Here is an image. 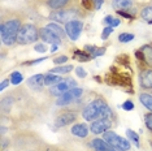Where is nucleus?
<instances>
[{"label":"nucleus","instance_id":"cd10ccee","mask_svg":"<svg viewBox=\"0 0 152 151\" xmlns=\"http://www.w3.org/2000/svg\"><path fill=\"white\" fill-rule=\"evenodd\" d=\"M113 33V27L110 26H107L104 30H103V34H102V39H107V38L109 37V34Z\"/></svg>","mask_w":152,"mask_h":151},{"label":"nucleus","instance_id":"79ce46f5","mask_svg":"<svg viewBox=\"0 0 152 151\" xmlns=\"http://www.w3.org/2000/svg\"><path fill=\"white\" fill-rule=\"evenodd\" d=\"M151 147H152V142H151Z\"/></svg>","mask_w":152,"mask_h":151},{"label":"nucleus","instance_id":"72a5a7b5","mask_svg":"<svg viewBox=\"0 0 152 151\" xmlns=\"http://www.w3.org/2000/svg\"><path fill=\"white\" fill-rule=\"evenodd\" d=\"M112 21H113V16H107L105 18H104V21H103V23H105V25H109L110 26Z\"/></svg>","mask_w":152,"mask_h":151},{"label":"nucleus","instance_id":"2f4dec72","mask_svg":"<svg viewBox=\"0 0 152 151\" xmlns=\"http://www.w3.org/2000/svg\"><path fill=\"white\" fill-rule=\"evenodd\" d=\"M65 61H68V57H66V56H58V57H56V59L53 60V63L58 65V64L65 63Z\"/></svg>","mask_w":152,"mask_h":151},{"label":"nucleus","instance_id":"6e6552de","mask_svg":"<svg viewBox=\"0 0 152 151\" xmlns=\"http://www.w3.org/2000/svg\"><path fill=\"white\" fill-rule=\"evenodd\" d=\"M112 126V121L110 119H99L91 122L90 130H91L94 134H102V133L108 132L109 128Z\"/></svg>","mask_w":152,"mask_h":151},{"label":"nucleus","instance_id":"e433bc0d","mask_svg":"<svg viewBox=\"0 0 152 151\" xmlns=\"http://www.w3.org/2000/svg\"><path fill=\"white\" fill-rule=\"evenodd\" d=\"M121 23V21L118 18H113V21H112V23H110V27H117Z\"/></svg>","mask_w":152,"mask_h":151},{"label":"nucleus","instance_id":"b1692460","mask_svg":"<svg viewBox=\"0 0 152 151\" xmlns=\"http://www.w3.org/2000/svg\"><path fill=\"white\" fill-rule=\"evenodd\" d=\"M126 136L129 137V138H130L131 141H133L134 143H135V146H137V147L139 146V136H138L137 133L134 132V130H130V129H127V130H126Z\"/></svg>","mask_w":152,"mask_h":151},{"label":"nucleus","instance_id":"423d86ee","mask_svg":"<svg viewBox=\"0 0 152 151\" xmlns=\"http://www.w3.org/2000/svg\"><path fill=\"white\" fill-rule=\"evenodd\" d=\"M82 29H83V23L78 20H73V21H69L65 23V32H66L68 37L72 40H77L79 34H81Z\"/></svg>","mask_w":152,"mask_h":151},{"label":"nucleus","instance_id":"c85d7f7f","mask_svg":"<svg viewBox=\"0 0 152 151\" xmlns=\"http://www.w3.org/2000/svg\"><path fill=\"white\" fill-rule=\"evenodd\" d=\"M122 108L125 109V111H131V109L134 108V103L130 102V100H127V102H125L122 104Z\"/></svg>","mask_w":152,"mask_h":151},{"label":"nucleus","instance_id":"aec40b11","mask_svg":"<svg viewBox=\"0 0 152 151\" xmlns=\"http://www.w3.org/2000/svg\"><path fill=\"white\" fill-rule=\"evenodd\" d=\"M69 0H48V7L52 9H60L68 4Z\"/></svg>","mask_w":152,"mask_h":151},{"label":"nucleus","instance_id":"f704fd0d","mask_svg":"<svg viewBox=\"0 0 152 151\" xmlns=\"http://www.w3.org/2000/svg\"><path fill=\"white\" fill-rule=\"evenodd\" d=\"M94 1V5L96 9H100V7H102V4L104 3V0H92Z\"/></svg>","mask_w":152,"mask_h":151},{"label":"nucleus","instance_id":"393cba45","mask_svg":"<svg viewBox=\"0 0 152 151\" xmlns=\"http://www.w3.org/2000/svg\"><path fill=\"white\" fill-rule=\"evenodd\" d=\"M134 39V34H130V33H122L120 34L118 37V40L122 43H126V42H130V40Z\"/></svg>","mask_w":152,"mask_h":151},{"label":"nucleus","instance_id":"c9c22d12","mask_svg":"<svg viewBox=\"0 0 152 151\" xmlns=\"http://www.w3.org/2000/svg\"><path fill=\"white\" fill-rule=\"evenodd\" d=\"M104 52H105V48H99L95 51L94 56H102V55H104Z\"/></svg>","mask_w":152,"mask_h":151},{"label":"nucleus","instance_id":"a878e982","mask_svg":"<svg viewBox=\"0 0 152 151\" xmlns=\"http://www.w3.org/2000/svg\"><path fill=\"white\" fill-rule=\"evenodd\" d=\"M75 55H77V57L82 61H88L91 59V56H90L87 52H82V51H75Z\"/></svg>","mask_w":152,"mask_h":151},{"label":"nucleus","instance_id":"4be33fe9","mask_svg":"<svg viewBox=\"0 0 152 151\" xmlns=\"http://www.w3.org/2000/svg\"><path fill=\"white\" fill-rule=\"evenodd\" d=\"M142 18L144 20V21H147L148 23H151L152 25V7H147V8H144L143 11L140 13Z\"/></svg>","mask_w":152,"mask_h":151},{"label":"nucleus","instance_id":"9d476101","mask_svg":"<svg viewBox=\"0 0 152 151\" xmlns=\"http://www.w3.org/2000/svg\"><path fill=\"white\" fill-rule=\"evenodd\" d=\"M74 17H75L74 11H57V12H53L52 15H51V20L57 21V22L66 23L69 21H73Z\"/></svg>","mask_w":152,"mask_h":151},{"label":"nucleus","instance_id":"c756f323","mask_svg":"<svg viewBox=\"0 0 152 151\" xmlns=\"http://www.w3.org/2000/svg\"><path fill=\"white\" fill-rule=\"evenodd\" d=\"M75 72H77V76H78V77H81V78H85L86 76H87L86 70H85V69H82V67L75 68Z\"/></svg>","mask_w":152,"mask_h":151},{"label":"nucleus","instance_id":"bb28decb","mask_svg":"<svg viewBox=\"0 0 152 151\" xmlns=\"http://www.w3.org/2000/svg\"><path fill=\"white\" fill-rule=\"evenodd\" d=\"M144 121H146V126L150 130H152V113H147L144 116Z\"/></svg>","mask_w":152,"mask_h":151},{"label":"nucleus","instance_id":"412c9836","mask_svg":"<svg viewBox=\"0 0 152 151\" xmlns=\"http://www.w3.org/2000/svg\"><path fill=\"white\" fill-rule=\"evenodd\" d=\"M73 70V65H61V67H56L53 69H51V73H60V74H64V73H69V72Z\"/></svg>","mask_w":152,"mask_h":151},{"label":"nucleus","instance_id":"f03ea898","mask_svg":"<svg viewBox=\"0 0 152 151\" xmlns=\"http://www.w3.org/2000/svg\"><path fill=\"white\" fill-rule=\"evenodd\" d=\"M21 29V22L18 20H9L7 22L1 23L0 27V37H1V42L7 46H12L17 42V35Z\"/></svg>","mask_w":152,"mask_h":151},{"label":"nucleus","instance_id":"dca6fc26","mask_svg":"<svg viewBox=\"0 0 152 151\" xmlns=\"http://www.w3.org/2000/svg\"><path fill=\"white\" fill-rule=\"evenodd\" d=\"M64 78H61V76H56L55 73H48L44 76V85L46 86H55V85H57V84H60L61 81H63Z\"/></svg>","mask_w":152,"mask_h":151},{"label":"nucleus","instance_id":"20e7f679","mask_svg":"<svg viewBox=\"0 0 152 151\" xmlns=\"http://www.w3.org/2000/svg\"><path fill=\"white\" fill-rule=\"evenodd\" d=\"M103 139L107 141L113 149H116L117 151H129L130 150V142L126 138H122L118 134H116L112 130L103 133Z\"/></svg>","mask_w":152,"mask_h":151},{"label":"nucleus","instance_id":"2eb2a0df","mask_svg":"<svg viewBox=\"0 0 152 151\" xmlns=\"http://www.w3.org/2000/svg\"><path fill=\"white\" fill-rule=\"evenodd\" d=\"M70 132H72V134L81 137V138H85V137H87V134H88V126L86 124H77V125L72 126Z\"/></svg>","mask_w":152,"mask_h":151},{"label":"nucleus","instance_id":"f8f14e48","mask_svg":"<svg viewBox=\"0 0 152 151\" xmlns=\"http://www.w3.org/2000/svg\"><path fill=\"white\" fill-rule=\"evenodd\" d=\"M91 146H92V149H94L95 151H117L116 149H113V147L110 146L107 141L100 139V138L92 139Z\"/></svg>","mask_w":152,"mask_h":151},{"label":"nucleus","instance_id":"4c0bfd02","mask_svg":"<svg viewBox=\"0 0 152 151\" xmlns=\"http://www.w3.org/2000/svg\"><path fill=\"white\" fill-rule=\"evenodd\" d=\"M82 5H83L86 9H91V5H90V0H82Z\"/></svg>","mask_w":152,"mask_h":151},{"label":"nucleus","instance_id":"a19ab883","mask_svg":"<svg viewBox=\"0 0 152 151\" xmlns=\"http://www.w3.org/2000/svg\"><path fill=\"white\" fill-rule=\"evenodd\" d=\"M56 48H57V46H53L52 48H51V51H52V52H53V51H56Z\"/></svg>","mask_w":152,"mask_h":151},{"label":"nucleus","instance_id":"58836bf2","mask_svg":"<svg viewBox=\"0 0 152 151\" xmlns=\"http://www.w3.org/2000/svg\"><path fill=\"white\" fill-rule=\"evenodd\" d=\"M9 85V80H5V81H3L1 82V85H0V90H4V89L7 87Z\"/></svg>","mask_w":152,"mask_h":151},{"label":"nucleus","instance_id":"a211bd4d","mask_svg":"<svg viewBox=\"0 0 152 151\" xmlns=\"http://www.w3.org/2000/svg\"><path fill=\"white\" fill-rule=\"evenodd\" d=\"M46 27L48 30H51V32H53L55 34H56V35H58L61 38V39H63V38L65 37V30L63 29V27H61L60 25H58V23H55V22H50V23H47L46 25Z\"/></svg>","mask_w":152,"mask_h":151},{"label":"nucleus","instance_id":"39448f33","mask_svg":"<svg viewBox=\"0 0 152 151\" xmlns=\"http://www.w3.org/2000/svg\"><path fill=\"white\" fill-rule=\"evenodd\" d=\"M82 94H83V90H82V89L73 87V89H70L69 91L64 92V94H61L60 97L57 98L56 104L57 106H61V107H63V106H66V104H69V103H72L73 100H75V99L81 98Z\"/></svg>","mask_w":152,"mask_h":151},{"label":"nucleus","instance_id":"7c9ffc66","mask_svg":"<svg viewBox=\"0 0 152 151\" xmlns=\"http://www.w3.org/2000/svg\"><path fill=\"white\" fill-rule=\"evenodd\" d=\"M34 48H35V51H38V52H46L47 51V47H46V44H35V47H34Z\"/></svg>","mask_w":152,"mask_h":151},{"label":"nucleus","instance_id":"7ed1b4c3","mask_svg":"<svg viewBox=\"0 0 152 151\" xmlns=\"http://www.w3.org/2000/svg\"><path fill=\"white\" fill-rule=\"evenodd\" d=\"M39 38V30L33 23H23L20 29V33L17 35V42L20 44H29L34 43Z\"/></svg>","mask_w":152,"mask_h":151},{"label":"nucleus","instance_id":"0eeeda50","mask_svg":"<svg viewBox=\"0 0 152 151\" xmlns=\"http://www.w3.org/2000/svg\"><path fill=\"white\" fill-rule=\"evenodd\" d=\"M75 81L72 80V78H66V80H63L60 82V84L55 85V86H52V89H51V94L55 95V97H60L61 94H64V92L69 91L70 89H73L75 86Z\"/></svg>","mask_w":152,"mask_h":151},{"label":"nucleus","instance_id":"473e14b6","mask_svg":"<svg viewBox=\"0 0 152 151\" xmlns=\"http://www.w3.org/2000/svg\"><path fill=\"white\" fill-rule=\"evenodd\" d=\"M85 50H86V51H88L90 55H91V56H92V55L95 54V51L98 50V48H96L95 46H88V44H87V46H85Z\"/></svg>","mask_w":152,"mask_h":151},{"label":"nucleus","instance_id":"9b49d317","mask_svg":"<svg viewBox=\"0 0 152 151\" xmlns=\"http://www.w3.org/2000/svg\"><path fill=\"white\" fill-rule=\"evenodd\" d=\"M75 115L72 112H66V113H63V115H60L56 119V121H55V124H56L57 128H63V126H66L69 124H72V122L75 121Z\"/></svg>","mask_w":152,"mask_h":151},{"label":"nucleus","instance_id":"6ab92c4d","mask_svg":"<svg viewBox=\"0 0 152 151\" xmlns=\"http://www.w3.org/2000/svg\"><path fill=\"white\" fill-rule=\"evenodd\" d=\"M139 100H140V103H142V104H143L147 109L152 111V95L142 92V94L139 95Z\"/></svg>","mask_w":152,"mask_h":151},{"label":"nucleus","instance_id":"ddd939ff","mask_svg":"<svg viewBox=\"0 0 152 151\" xmlns=\"http://www.w3.org/2000/svg\"><path fill=\"white\" fill-rule=\"evenodd\" d=\"M27 85H29L34 90H42L44 85V74H35L27 80Z\"/></svg>","mask_w":152,"mask_h":151},{"label":"nucleus","instance_id":"5701e85b","mask_svg":"<svg viewBox=\"0 0 152 151\" xmlns=\"http://www.w3.org/2000/svg\"><path fill=\"white\" fill-rule=\"evenodd\" d=\"M22 80H23V77L20 72H13V73L11 74V84H13V85L21 84Z\"/></svg>","mask_w":152,"mask_h":151},{"label":"nucleus","instance_id":"ea45409f","mask_svg":"<svg viewBox=\"0 0 152 151\" xmlns=\"http://www.w3.org/2000/svg\"><path fill=\"white\" fill-rule=\"evenodd\" d=\"M44 59H37V60H33L30 61V64H37V63H40V61H43Z\"/></svg>","mask_w":152,"mask_h":151},{"label":"nucleus","instance_id":"f3484780","mask_svg":"<svg viewBox=\"0 0 152 151\" xmlns=\"http://www.w3.org/2000/svg\"><path fill=\"white\" fill-rule=\"evenodd\" d=\"M131 4H133L131 0H113L112 7L118 12V11H126V9H129Z\"/></svg>","mask_w":152,"mask_h":151},{"label":"nucleus","instance_id":"f257e3e1","mask_svg":"<svg viewBox=\"0 0 152 151\" xmlns=\"http://www.w3.org/2000/svg\"><path fill=\"white\" fill-rule=\"evenodd\" d=\"M82 116L87 121H95L99 119H110L112 111L103 99H96L83 109Z\"/></svg>","mask_w":152,"mask_h":151},{"label":"nucleus","instance_id":"1a4fd4ad","mask_svg":"<svg viewBox=\"0 0 152 151\" xmlns=\"http://www.w3.org/2000/svg\"><path fill=\"white\" fill-rule=\"evenodd\" d=\"M39 37L42 38L46 43H51V44H55V46H58V44L61 43V38L56 35L53 32H51V30H48L47 27H42V29L39 30Z\"/></svg>","mask_w":152,"mask_h":151},{"label":"nucleus","instance_id":"4468645a","mask_svg":"<svg viewBox=\"0 0 152 151\" xmlns=\"http://www.w3.org/2000/svg\"><path fill=\"white\" fill-rule=\"evenodd\" d=\"M140 86L143 89H152V69L142 72V74H140Z\"/></svg>","mask_w":152,"mask_h":151}]
</instances>
